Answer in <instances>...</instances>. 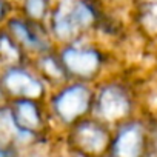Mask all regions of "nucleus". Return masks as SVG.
Here are the masks:
<instances>
[{
  "instance_id": "20e7f679",
  "label": "nucleus",
  "mask_w": 157,
  "mask_h": 157,
  "mask_svg": "<svg viewBox=\"0 0 157 157\" xmlns=\"http://www.w3.org/2000/svg\"><path fill=\"white\" fill-rule=\"evenodd\" d=\"M94 114L102 122L116 123L126 119L132 111V97L126 86L119 82L103 83L94 94Z\"/></svg>"
},
{
  "instance_id": "9b49d317",
  "label": "nucleus",
  "mask_w": 157,
  "mask_h": 157,
  "mask_svg": "<svg viewBox=\"0 0 157 157\" xmlns=\"http://www.w3.org/2000/svg\"><path fill=\"white\" fill-rule=\"evenodd\" d=\"M136 20L149 37H157V0H137Z\"/></svg>"
},
{
  "instance_id": "f8f14e48",
  "label": "nucleus",
  "mask_w": 157,
  "mask_h": 157,
  "mask_svg": "<svg viewBox=\"0 0 157 157\" xmlns=\"http://www.w3.org/2000/svg\"><path fill=\"white\" fill-rule=\"evenodd\" d=\"M20 8L22 16L36 22H43L52 13L51 0H20Z\"/></svg>"
},
{
  "instance_id": "9d476101",
  "label": "nucleus",
  "mask_w": 157,
  "mask_h": 157,
  "mask_svg": "<svg viewBox=\"0 0 157 157\" xmlns=\"http://www.w3.org/2000/svg\"><path fill=\"white\" fill-rule=\"evenodd\" d=\"M36 71L45 77V80L49 82L51 85H65V82L69 78L59 54H52L51 51L49 52H45L42 56H37L36 59Z\"/></svg>"
},
{
  "instance_id": "1a4fd4ad",
  "label": "nucleus",
  "mask_w": 157,
  "mask_h": 157,
  "mask_svg": "<svg viewBox=\"0 0 157 157\" xmlns=\"http://www.w3.org/2000/svg\"><path fill=\"white\" fill-rule=\"evenodd\" d=\"M145 129L137 122H128L120 126L113 142L116 157H142L145 151Z\"/></svg>"
},
{
  "instance_id": "0eeeda50",
  "label": "nucleus",
  "mask_w": 157,
  "mask_h": 157,
  "mask_svg": "<svg viewBox=\"0 0 157 157\" xmlns=\"http://www.w3.org/2000/svg\"><path fill=\"white\" fill-rule=\"evenodd\" d=\"M8 113L14 125V137L22 142L33 139L42 126V113L39 103L33 99L11 100Z\"/></svg>"
},
{
  "instance_id": "6e6552de",
  "label": "nucleus",
  "mask_w": 157,
  "mask_h": 157,
  "mask_svg": "<svg viewBox=\"0 0 157 157\" xmlns=\"http://www.w3.org/2000/svg\"><path fill=\"white\" fill-rule=\"evenodd\" d=\"M72 142L86 154H102L109 145V132L102 120H78L74 123Z\"/></svg>"
},
{
  "instance_id": "7ed1b4c3",
  "label": "nucleus",
  "mask_w": 157,
  "mask_h": 157,
  "mask_svg": "<svg viewBox=\"0 0 157 157\" xmlns=\"http://www.w3.org/2000/svg\"><path fill=\"white\" fill-rule=\"evenodd\" d=\"M59 57L69 75V78L78 82H90L96 78L105 63L102 51L93 45H78V40L66 43Z\"/></svg>"
},
{
  "instance_id": "39448f33",
  "label": "nucleus",
  "mask_w": 157,
  "mask_h": 157,
  "mask_svg": "<svg viewBox=\"0 0 157 157\" xmlns=\"http://www.w3.org/2000/svg\"><path fill=\"white\" fill-rule=\"evenodd\" d=\"M2 91L3 96L10 97L11 100L16 99L39 100L43 97L46 88H45V80L37 71H31L19 63L5 68L2 74Z\"/></svg>"
},
{
  "instance_id": "f03ea898",
  "label": "nucleus",
  "mask_w": 157,
  "mask_h": 157,
  "mask_svg": "<svg viewBox=\"0 0 157 157\" xmlns=\"http://www.w3.org/2000/svg\"><path fill=\"white\" fill-rule=\"evenodd\" d=\"M94 105V93L86 82H72L59 86L57 93L51 99V109L54 116L66 123L72 125L82 120Z\"/></svg>"
},
{
  "instance_id": "ddd939ff",
  "label": "nucleus",
  "mask_w": 157,
  "mask_h": 157,
  "mask_svg": "<svg viewBox=\"0 0 157 157\" xmlns=\"http://www.w3.org/2000/svg\"><path fill=\"white\" fill-rule=\"evenodd\" d=\"M2 157H17L13 146H3L2 148Z\"/></svg>"
},
{
  "instance_id": "423d86ee",
  "label": "nucleus",
  "mask_w": 157,
  "mask_h": 157,
  "mask_svg": "<svg viewBox=\"0 0 157 157\" xmlns=\"http://www.w3.org/2000/svg\"><path fill=\"white\" fill-rule=\"evenodd\" d=\"M5 31L17 42L25 54L42 56L51 51V31H46L42 22L31 20L25 16L11 17L6 22Z\"/></svg>"
},
{
  "instance_id": "f257e3e1",
  "label": "nucleus",
  "mask_w": 157,
  "mask_h": 157,
  "mask_svg": "<svg viewBox=\"0 0 157 157\" xmlns=\"http://www.w3.org/2000/svg\"><path fill=\"white\" fill-rule=\"evenodd\" d=\"M100 22V10L94 0H59L49 16L52 39L62 43L80 40Z\"/></svg>"
}]
</instances>
